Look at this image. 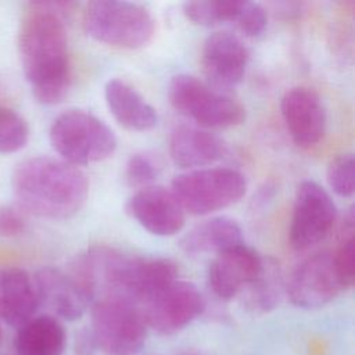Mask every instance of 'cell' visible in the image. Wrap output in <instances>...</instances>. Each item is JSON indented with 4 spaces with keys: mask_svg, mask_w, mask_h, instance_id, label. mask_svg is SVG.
<instances>
[{
    "mask_svg": "<svg viewBox=\"0 0 355 355\" xmlns=\"http://www.w3.org/2000/svg\"><path fill=\"white\" fill-rule=\"evenodd\" d=\"M336 222V205L329 193L316 182H302L295 193L291 223L288 229L290 245L305 251L323 241Z\"/></svg>",
    "mask_w": 355,
    "mask_h": 355,
    "instance_id": "9",
    "label": "cell"
},
{
    "mask_svg": "<svg viewBox=\"0 0 355 355\" xmlns=\"http://www.w3.org/2000/svg\"><path fill=\"white\" fill-rule=\"evenodd\" d=\"M82 22L85 32L94 40L128 50L148 44L155 31L151 12L129 1H90L85 7Z\"/></svg>",
    "mask_w": 355,
    "mask_h": 355,
    "instance_id": "4",
    "label": "cell"
},
{
    "mask_svg": "<svg viewBox=\"0 0 355 355\" xmlns=\"http://www.w3.org/2000/svg\"><path fill=\"white\" fill-rule=\"evenodd\" d=\"M327 183L340 197H351L355 189L354 155L351 153L338 154L327 165Z\"/></svg>",
    "mask_w": 355,
    "mask_h": 355,
    "instance_id": "26",
    "label": "cell"
},
{
    "mask_svg": "<svg viewBox=\"0 0 355 355\" xmlns=\"http://www.w3.org/2000/svg\"><path fill=\"white\" fill-rule=\"evenodd\" d=\"M263 258L244 243L233 245L214 258L208 270L212 291L222 300L243 293L261 273Z\"/></svg>",
    "mask_w": 355,
    "mask_h": 355,
    "instance_id": "14",
    "label": "cell"
},
{
    "mask_svg": "<svg viewBox=\"0 0 355 355\" xmlns=\"http://www.w3.org/2000/svg\"><path fill=\"white\" fill-rule=\"evenodd\" d=\"M50 141L62 161L75 166L103 161L116 148L112 129L82 110L60 114L50 128Z\"/></svg>",
    "mask_w": 355,
    "mask_h": 355,
    "instance_id": "5",
    "label": "cell"
},
{
    "mask_svg": "<svg viewBox=\"0 0 355 355\" xmlns=\"http://www.w3.org/2000/svg\"><path fill=\"white\" fill-rule=\"evenodd\" d=\"M104 97L115 121L129 130H148L158 122L154 107L122 79H110L104 87Z\"/></svg>",
    "mask_w": 355,
    "mask_h": 355,
    "instance_id": "19",
    "label": "cell"
},
{
    "mask_svg": "<svg viewBox=\"0 0 355 355\" xmlns=\"http://www.w3.org/2000/svg\"><path fill=\"white\" fill-rule=\"evenodd\" d=\"M72 4L31 1L18 31V53L33 97L40 104L60 103L71 82L64 15Z\"/></svg>",
    "mask_w": 355,
    "mask_h": 355,
    "instance_id": "1",
    "label": "cell"
},
{
    "mask_svg": "<svg viewBox=\"0 0 355 355\" xmlns=\"http://www.w3.org/2000/svg\"><path fill=\"white\" fill-rule=\"evenodd\" d=\"M90 331L105 355H135L146 341L147 324L137 305L103 297L93 304Z\"/></svg>",
    "mask_w": 355,
    "mask_h": 355,
    "instance_id": "8",
    "label": "cell"
},
{
    "mask_svg": "<svg viewBox=\"0 0 355 355\" xmlns=\"http://www.w3.org/2000/svg\"><path fill=\"white\" fill-rule=\"evenodd\" d=\"M12 190L21 207L47 219L76 215L89 194L87 176L79 166L51 157H32L15 165Z\"/></svg>",
    "mask_w": 355,
    "mask_h": 355,
    "instance_id": "3",
    "label": "cell"
},
{
    "mask_svg": "<svg viewBox=\"0 0 355 355\" xmlns=\"http://www.w3.org/2000/svg\"><path fill=\"white\" fill-rule=\"evenodd\" d=\"M241 0H197L183 4V14L197 25L211 26L223 21L234 22Z\"/></svg>",
    "mask_w": 355,
    "mask_h": 355,
    "instance_id": "24",
    "label": "cell"
},
{
    "mask_svg": "<svg viewBox=\"0 0 355 355\" xmlns=\"http://www.w3.org/2000/svg\"><path fill=\"white\" fill-rule=\"evenodd\" d=\"M225 144L214 133L190 126H176L169 137V154L182 169L207 166L223 157Z\"/></svg>",
    "mask_w": 355,
    "mask_h": 355,
    "instance_id": "18",
    "label": "cell"
},
{
    "mask_svg": "<svg viewBox=\"0 0 355 355\" xmlns=\"http://www.w3.org/2000/svg\"><path fill=\"white\" fill-rule=\"evenodd\" d=\"M345 290L330 251L313 254L304 259L290 275L286 293L300 308H319L333 301Z\"/></svg>",
    "mask_w": 355,
    "mask_h": 355,
    "instance_id": "11",
    "label": "cell"
},
{
    "mask_svg": "<svg viewBox=\"0 0 355 355\" xmlns=\"http://www.w3.org/2000/svg\"><path fill=\"white\" fill-rule=\"evenodd\" d=\"M68 273L92 298L103 287L104 297L139 306L178 279V266L166 258L129 255L107 245H93L73 258Z\"/></svg>",
    "mask_w": 355,
    "mask_h": 355,
    "instance_id": "2",
    "label": "cell"
},
{
    "mask_svg": "<svg viewBox=\"0 0 355 355\" xmlns=\"http://www.w3.org/2000/svg\"><path fill=\"white\" fill-rule=\"evenodd\" d=\"M67 334L58 319L40 315L18 327L14 338L17 355H62Z\"/></svg>",
    "mask_w": 355,
    "mask_h": 355,
    "instance_id": "21",
    "label": "cell"
},
{
    "mask_svg": "<svg viewBox=\"0 0 355 355\" xmlns=\"http://www.w3.org/2000/svg\"><path fill=\"white\" fill-rule=\"evenodd\" d=\"M171 190L184 212L202 216L237 202L247 182L232 168H200L175 176Z\"/></svg>",
    "mask_w": 355,
    "mask_h": 355,
    "instance_id": "6",
    "label": "cell"
},
{
    "mask_svg": "<svg viewBox=\"0 0 355 355\" xmlns=\"http://www.w3.org/2000/svg\"><path fill=\"white\" fill-rule=\"evenodd\" d=\"M354 208H348L338 226L336 248L331 252L336 268L345 288L352 287L355 279V257H354Z\"/></svg>",
    "mask_w": 355,
    "mask_h": 355,
    "instance_id": "23",
    "label": "cell"
},
{
    "mask_svg": "<svg viewBox=\"0 0 355 355\" xmlns=\"http://www.w3.org/2000/svg\"><path fill=\"white\" fill-rule=\"evenodd\" d=\"M97 349L94 337L90 330H82L75 340L76 355H93Z\"/></svg>",
    "mask_w": 355,
    "mask_h": 355,
    "instance_id": "30",
    "label": "cell"
},
{
    "mask_svg": "<svg viewBox=\"0 0 355 355\" xmlns=\"http://www.w3.org/2000/svg\"><path fill=\"white\" fill-rule=\"evenodd\" d=\"M234 24L239 26V29L250 36L255 37L263 33L268 25V14L265 8L252 1H243L240 11L234 19Z\"/></svg>",
    "mask_w": 355,
    "mask_h": 355,
    "instance_id": "28",
    "label": "cell"
},
{
    "mask_svg": "<svg viewBox=\"0 0 355 355\" xmlns=\"http://www.w3.org/2000/svg\"><path fill=\"white\" fill-rule=\"evenodd\" d=\"M126 214L155 236H172L184 226V209L172 193L162 186L139 189L125 205Z\"/></svg>",
    "mask_w": 355,
    "mask_h": 355,
    "instance_id": "13",
    "label": "cell"
},
{
    "mask_svg": "<svg viewBox=\"0 0 355 355\" xmlns=\"http://www.w3.org/2000/svg\"><path fill=\"white\" fill-rule=\"evenodd\" d=\"M1 337H3V333H1V327H0V344H1Z\"/></svg>",
    "mask_w": 355,
    "mask_h": 355,
    "instance_id": "32",
    "label": "cell"
},
{
    "mask_svg": "<svg viewBox=\"0 0 355 355\" xmlns=\"http://www.w3.org/2000/svg\"><path fill=\"white\" fill-rule=\"evenodd\" d=\"M168 98L179 114L202 128H230L245 119V110L236 98L189 73L171 79Z\"/></svg>",
    "mask_w": 355,
    "mask_h": 355,
    "instance_id": "7",
    "label": "cell"
},
{
    "mask_svg": "<svg viewBox=\"0 0 355 355\" xmlns=\"http://www.w3.org/2000/svg\"><path fill=\"white\" fill-rule=\"evenodd\" d=\"M245 304L251 311L268 312L276 306L282 293L280 270L275 261L263 259L259 276L247 287Z\"/></svg>",
    "mask_w": 355,
    "mask_h": 355,
    "instance_id": "22",
    "label": "cell"
},
{
    "mask_svg": "<svg viewBox=\"0 0 355 355\" xmlns=\"http://www.w3.org/2000/svg\"><path fill=\"white\" fill-rule=\"evenodd\" d=\"M204 306V297L196 284L175 279L146 301L140 311L147 326L168 336L180 331L197 319Z\"/></svg>",
    "mask_w": 355,
    "mask_h": 355,
    "instance_id": "10",
    "label": "cell"
},
{
    "mask_svg": "<svg viewBox=\"0 0 355 355\" xmlns=\"http://www.w3.org/2000/svg\"><path fill=\"white\" fill-rule=\"evenodd\" d=\"M243 243L240 226L230 218H209L184 233L179 241L180 250L198 257L205 254H219L233 245Z\"/></svg>",
    "mask_w": 355,
    "mask_h": 355,
    "instance_id": "20",
    "label": "cell"
},
{
    "mask_svg": "<svg viewBox=\"0 0 355 355\" xmlns=\"http://www.w3.org/2000/svg\"><path fill=\"white\" fill-rule=\"evenodd\" d=\"M282 116L293 141L300 147L318 144L326 130V111L318 93L297 86L287 90L280 101Z\"/></svg>",
    "mask_w": 355,
    "mask_h": 355,
    "instance_id": "15",
    "label": "cell"
},
{
    "mask_svg": "<svg viewBox=\"0 0 355 355\" xmlns=\"http://www.w3.org/2000/svg\"><path fill=\"white\" fill-rule=\"evenodd\" d=\"M39 305L43 304L65 320L79 319L93 298L69 275L55 268H42L33 277Z\"/></svg>",
    "mask_w": 355,
    "mask_h": 355,
    "instance_id": "16",
    "label": "cell"
},
{
    "mask_svg": "<svg viewBox=\"0 0 355 355\" xmlns=\"http://www.w3.org/2000/svg\"><path fill=\"white\" fill-rule=\"evenodd\" d=\"M247 62L248 50L233 32L216 31L202 44V72L207 83L219 92L226 93L243 80Z\"/></svg>",
    "mask_w": 355,
    "mask_h": 355,
    "instance_id": "12",
    "label": "cell"
},
{
    "mask_svg": "<svg viewBox=\"0 0 355 355\" xmlns=\"http://www.w3.org/2000/svg\"><path fill=\"white\" fill-rule=\"evenodd\" d=\"M176 355H202V354H200V352H197L194 349H187V351H182V352L176 354Z\"/></svg>",
    "mask_w": 355,
    "mask_h": 355,
    "instance_id": "31",
    "label": "cell"
},
{
    "mask_svg": "<svg viewBox=\"0 0 355 355\" xmlns=\"http://www.w3.org/2000/svg\"><path fill=\"white\" fill-rule=\"evenodd\" d=\"M159 173V164L155 158L146 153L133 154L125 169L126 180L130 186L143 189L151 186V183L157 179Z\"/></svg>",
    "mask_w": 355,
    "mask_h": 355,
    "instance_id": "27",
    "label": "cell"
},
{
    "mask_svg": "<svg viewBox=\"0 0 355 355\" xmlns=\"http://www.w3.org/2000/svg\"><path fill=\"white\" fill-rule=\"evenodd\" d=\"M26 220L21 211L14 207H0V237H15L25 232Z\"/></svg>",
    "mask_w": 355,
    "mask_h": 355,
    "instance_id": "29",
    "label": "cell"
},
{
    "mask_svg": "<svg viewBox=\"0 0 355 355\" xmlns=\"http://www.w3.org/2000/svg\"><path fill=\"white\" fill-rule=\"evenodd\" d=\"M28 139L29 129L25 119L12 108L0 104V153L19 151Z\"/></svg>",
    "mask_w": 355,
    "mask_h": 355,
    "instance_id": "25",
    "label": "cell"
},
{
    "mask_svg": "<svg viewBox=\"0 0 355 355\" xmlns=\"http://www.w3.org/2000/svg\"><path fill=\"white\" fill-rule=\"evenodd\" d=\"M39 306L33 279L17 266L0 268V319L21 327L33 318Z\"/></svg>",
    "mask_w": 355,
    "mask_h": 355,
    "instance_id": "17",
    "label": "cell"
}]
</instances>
